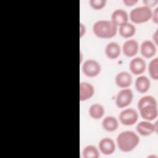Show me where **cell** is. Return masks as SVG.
I'll return each mask as SVG.
<instances>
[{
  "label": "cell",
  "instance_id": "obj_1",
  "mask_svg": "<svg viewBox=\"0 0 158 158\" xmlns=\"http://www.w3.org/2000/svg\"><path fill=\"white\" fill-rule=\"evenodd\" d=\"M117 144L118 149L124 152L133 151L139 143V136L131 130L120 132L117 137Z\"/></svg>",
  "mask_w": 158,
  "mask_h": 158
},
{
  "label": "cell",
  "instance_id": "obj_2",
  "mask_svg": "<svg viewBox=\"0 0 158 158\" xmlns=\"http://www.w3.org/2000/svg\"><path fill=\"white\" fill-rule=\"evenodd\" d=\"M93 33L101 38H110L115 36L117 27L111 20H99L96 21L92 27Z\"/></svg>",
  "mask_w": 158,
  "mask_h": 158
},
{
  "label": "cell",
  "instance_id": "obj_3",
  "mask_svg": "<svg viewBox=\"0 0 158 158\" xmlns=\"http://www.w3.org/2000/svg\"><path fill=\"white\" fill-rule=\"evenodd\" d=\"M152 10L146 6H140L133 9L129 14L130 19L134 23L146 22L151 19Z\"/></svg>",
  "mask_w": 158,
  "mask_h": 158
},
{
  "label": "cell",
  "instance_id": "obj_4",
  "mask_svg": "<svg viewBox=\"0 0 158 158\" xmlns=\"http://www.w3.org/2000/svg\"><path fill=\"white\" fill-rule=\"evenodd\" d=\"M81 70L86 76L94 77L99 74L101 70V66L96 60L89 59L86 60L82 64Z\"/></svg>",
  "mask_w": 158,
  "mask_h": 158
},
{
  "label": "cell",
  "instance_id": "obj_5",
  "mask_svg": "<svg viewBox=\"0 0 158 158\" xmlns=\"http://www.w3.org/2000/svg\"><path fill=\"white\" fill-rule=\"evenodd\" d=\"M133 98V93L130 88H122L117 94L115 104L119 108H123L131 104Z\"/></svg>",
  "mask_w": 158,
  "mask_h": 158
},
{
  "label": "cell",
  "instance_id": "obj_6",
  "mask_svg": "<svg viewBox=\"0 0 158 158\" xmlns=\"http://www.w3.org/2000/svg\"><path fill=\"white\" fill-rule=\"evenodd\" d=\"M118 118L123 125L130 126L137 122L138 114L137 111L133 108H127L120 112Z\"/></svg>",
  "mask_w": 158,
  "mask_h": 158
},
{
  "label": "cell",
  "instance_id": "obj_7",
  "mask_svg": "<svg viewBox=\"0 0 158 158\" xmlns=\"http://www.w3.org/2000/svg\"><path fill=\"white\" fill-rule=\"evenodd\" d=\"M137 132L142 136H149L154 132H157V122L152 123L148 120L141 121L136 126Z\"/></svg>",
  "mask_w": 158,
  "mask_h": 158
},
{
  "label": "cell",
  "instance_id": "obj_8",
  "mask_svg": "<svg viewBox=\"0 0 158 158\" xmlns=\"http://www.w3.org/2000/svg\"><path fill=\"white\" fill-rule=\"evenodd\" d=\"M98 146L100 152L106 156L112 154L115 150V143L114 141L109 137L102 138L99 142Z\"/></svg>",
  "mask_w": 158,
  "mask_h": 158
},
{
  "label": "cell",
  "instance_id": "obj_9",
  "mask_svg": "<svg viewBox=\"0 0 158 158\" xmlns=\"http://www.w3.org/2000/svg\"><path fill=\"white\" fill-rule=\"evenodd\" d=\"M146 67V62L144 59L141 57H135L133 58L129 64L130 70L135 75L143 73L145 71Z\"/></svg>",
  "mask_w": 158,
  "mask_h": 158
},
{
  "label": "cell",
  "instance_id": "obj_10",
  "mask_svg": "<svg viewBox=\"0 0 158 158\" xmlns=\"http://www.w3.org/2000/svg\"><path fill=\"white\" fill-rule=\"evenodd\" d=\"M141 116L146 120H152L157 117V105L148 104L139 109Z\"/></svg>",
  "mask_w": 158,
  "mask_h": 158
},
{
  "label": "cell",
  "instance_id": "obj_11",
  "mask_svg": "<svg viewBox=\"0 0 158 158\" xmlns=\"http://www.w3.org/2000/svg\"><path fill=\"white\" fill-rule=\"evenodd\" d=\"M128 20V14L123 9H117L113 11L111 15V22L117 27L125 24Z\"/></svg>",
  "mask_w": 158,
  "mask_h": 158
},
{
  "label": "cell",
  "instance_id": "obj_12",
  "mask_svg": "<svg viewBox=\"0 0 158 158\" xmlns=\"http://www.w3.org/2000/svg\"><path fill=\"white\" fill-rule=\"evenodd\" d=\"M139 44L136 40L130 39L124 42L122 46V52L127 57H133L138 52Z\"/></svg>",
  "mask_w": 158,
  "mask_h": 158
},
{
  "label": "cell",
  "instance_id": "obj_13",
  "mask_svg": "<svg viewBox=\"0 0 158 158\" xmlns=\"http://www.w3.org/2000/svg\"><path fill=\"white\" fill-rule=\"evenodd\" d=\"M132 76L127 71L118 72L115 77V83L121 88H127L132 83Z\"/></svg>",
  "mask_w": 158,
  "mask_h": 158
},
{
  "label": "cell",
  "instance_id": "obj_14",
  "mask_svg": "<svg viewBox=\"0 0 158 158\" xmlns=\"http://www.w3.org/2000/svg\"><path fill=\"white\" fill-rule=\"evenodd\" d=\"M94 94V87L88 82L83 81L80 83V100L85 101L89 99Z\"/></svg>",
  "mask_w": 158,
  "mask_h": 158
},
{
  "label": "cell",
  "instance_id": "obj_15",
  "mask_svg": "<svg viewBox=\"0 0 158 158\" xmlns=\"http://www.w3.org/2000/svg\"><path fill=\"white\" fill-rule=\"evenodd\" d=\"M140 52L143 57L146 58H151L156 54V44L151 40H145L141 44Z\"/></svg>",
  "mask_w": 158,
  "mask_h": 158
},
{
  "label": "cell",
  "instance_id": "obj_16",
  "mask_svg": "<svg viewBox=\"0 0 158 158\" xmlns=\"http://www.w3.org/2000/svg\"><path fill=\"white\" fill-rule=\"evenodd\" d=\"M120 52L121 48L119 44L115 41L108 43L104 49L105 54L110 59H115L118 57Z\"/></svg>",
  "mask_w": 158,
  "mask_h": 158
},
{
  "label": "cell",
  "instance_id": "obj_17",
  "mask_svg": "<svg viewBox=\"0 0 158 158\" xmlns=\"http://www.w3.org/2000/svg\"><path fill=\"white\" fill-rule=\"evenodd\" d=\"M151 86V81L149 79L144 75H140L138 77L135 81V86L136 89L141 93H144L147 92Z\"/></svg>",
  "mask_w": 158,
  "mask_h": 158
},
{
  "label": "cell",
  "instance_id": "obj_18",
  "mask_svg": "<svg viewBox=\"0 0 158 158\" xmlns=\"http://www.w3.org/2000/svg\"><path fill=\"white\" fill-rule=\"evenodd\" d=\"M117 119L113 116L109 115L104 117L102 121V127L107 131H114L118 127Z\"/></svg>",
  "mask_w": 158,
  "mask_h": 158
},
{
  "label": "cell",
  "instance_id": "obj_19",
  "mask_svg": "<svg viewBox=\"0 0 158 158\" xmlns=\"http://www.w3.org/2000/svg\"><path fill=\"white\" fill-rule=\"evenodd\" d=\"M88 112L91 118L97 120L103 117L105 112V109L101 104L94 103L90 106Z\"/></svg>",
  "mask_w": 158,
  "mask_h": 158
},
{
  "label": "cell",
  "instance_id": "obj_20",
  "mask_svg": "<svg viewBox=\"0 0 158 158\" xmlns=\"http://www.w3.org/2000/svg\"><path fill=\"white\" fill-rule=\"evenodd\" d=\"M118 31L121 36L125 38H128L133 36L135 34L136 27L133 23L127 22L119 27Z\"/></svg>",
  "mask_w": 158,
  "mask_h": 158
},
{
  "label": "cell",
  "instance_id": "obj_21",
  "mask_svg": "<svg viewBox=\"0 0 158 158\" xmlns=\"http://www.w3.org/2000/svg\"><path fill=\"white\" fill-rule=\"evenodd\" d=\"M82 154L84 158H98L100 156L98 148L91 144L88 145L84 148Z\"/></svg>",
  "mask_w": 158,
  "mask_h": 158
},
{
  "label": "cell",
  "instance_id": "obj_22",
  "mask_svg": "<svg viewBox=\"0 0 158 158\" xmlns=\"http://www.w3.org/2000/svg\"><path fill=\"white\" fill-rule=\"evenodd\" d=\"M148 71L149 75L154 80L158 78V57L152 59L148 65Z\"/></svg>",
  "mask_w": 158,
  "mask_h": 158
},
{
  "label": "cell",
  "instance_id": "obj_23",
  "mask_svg": "<svg viewBox=\"0 0 158 158\" xmlns=\"http://www.w3.org/2000/svg\"><path fill=\"white\" fill-rule=\"evenodd\" d=\"M148 104H156L157 105V100L156 99L151 95H146L143 97H141L139 101H138L137 104V107L138 109H140L144 106L148 105Z\"/></svg>",
  "mask_w": 158,
  "mask_h": 158
},
{
  "label": "cell",
  "instance_id": "obj_24",
  "mask_svg": "<svg viewBox=\"0 0 158 158\" xmlns=\"http://www.w3.org/2000/svg\"><path fill=\"white\" fill-rule=\"evenodd\" d=\"M106 0H89V1L90 6L95 10L102 9L106 6Z\"/></svg>",
  "mask_w": 158,
  "mask_h": 158
},
{
  "label": "cell",
  "instance_id": "obj_25",
  "mask_svg": "<svg viewBox=\"0 0 158 158\" xmlns=\"http://www.w3.org/2000/svg\"><path fill=\"white\" fill-rule=\"evenodd\" d=\"M151 19L154 23L156 24L158 23V7H156L155 9L152 11Z\"/></svg>",
  "mask_w": 158,
  "mask_h": 158
},
{
  "label": "cell",
  "instance_id": "obj_26",
  "mask_svg": "<svg viewBox=\"0 0 158 158\" xmlns=\"http://www.w3.org/2000/svg\"><path fill=\"white\" fill-rule=\"evenodd\" d=\"M143 2L144 6L151 7L155 6L158 2V0H144L143 1Z\"/></svg>",
  "mask_w": 158,
  "mask_h": 158
},
{
  "label": "cell",
  "instance_id": "obj_27",
  "mask_svg": "<svg viewBox=\"0 0 158 158\" xmlns=\"http://www.w3.org/2000/svg\"><path fill=\"white\" fill-rule=\"evenodd\" d=\"M80 38H81L83 36L85 35V33H86V27L84 24H83L82 23H80Z\"/></svg>",
  "mask_w": 158,
  "mask_h": 158
},
{
  "label": "cell",
  "instance_id": "obj_28",
  "mask_svg": "<svg viewBox=\"0 0 158 158\" xmlns=\"http://www.w3.org/2000/svg\"><path fill=\"white\" fill-rule=\"evenodd\" d=\"M138 2V0H123V2L126 6H131L135 4Z\"/></svg>",
  "mask_w": 158,
  "mask_h": 158
},
{
  "label": "cell",
  "instance_id": "obj_29",
  "mask_svg": "<svg viewBox=\"0 0 158 158\" xmlns=\"http://www.w3.org/2000/svg\"><path fill=\"white\" fill-rule=\"evenodd\" d=\"M157 35H158V32H157V29L154 31V33H153L152 35V40L154 41V43L156 44V45H157V39H158V36H157Z\"/></svg>",
  "mask_w": 158,
  "mask_h": 158
},
{
  "label": "cell",
  "instance_id": "obj_30",
  "mask_svg": "<svg viewBox=\"0 0 158 158\" xmlns=\"http://www.w3.org/2000/svg\"><path fill=\"white\" fill-rule=\"evenodd\" d=\"M82 52H81V51H80V62H81V60H82V58H81V56H82Z\"/></svg>",
  "mask_w": 158,
  "mask_h": 158
}]
</instances>
